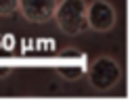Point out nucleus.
<instances>
[{"label":"nucleus","instance_id":"1","mask_svg":"<svg viewBox=\"0 0 134 111\" xmlns=\"http://www.w3.org/2000/svg\"><path fill=\"white\" fill-rule=\"evenodd\" d=\"M86 75H88V82L94 90L98 92H111L113 88H117L121 84V65L111 59V57H96L88 67H86Z\"/></svg>","mask_w":134,"mask_h":111},{"label":"nucleus","instance_id":"2","mask_svg":"<svg viewBox=\"0 0 134 111\" xmlns=\"http://www.w3.org/2000/svg\"><path fill=\"white\" fill-rule=\"evenodd\" d=\"M52 19L59 29L67 36H80L88 29L86 21V0H61L57 2Z\"/></svg>","mask_w":134,"mask_h":111},{"label":"nucleus","instance_id":"3","mask_svg":"<svg viewBox=\"0 0 134 111\" xmlns=\"http://www.w3.org/2000/svg\"><path fill=\"white\" fill-rule=\"evenodd\" d=\"M86 21L88 29H94L98 34H105L115 27L117 23V13L107 0H92L86 2Z\"/></svg>","mask_w":134,"mask_h":111},{"label":"nucleus","instance_id":"4","mask_svg":"<svg viewBox=\"0 0 134 111\" xmlns=\"http://www.w3.org/2000/svg\"><path fill=\"white\" fill-rule=\"evenodd\" d=\"M54 69L65 80H77L86 73V57L75 48H63L57 57Z\"/></svg>","mask_w":134,"mask_h":111},{"label":"nucleus","instance_id":"5","mask_svg":"<svg viewBox=\"0 0 134 111\" xmlns=\"http://www.w3.org/2000/svg\"><path fill=\"white\" fill-rule=\"evenodd\" d=\"M59 0H17V10L29 23H48Z\"/></svg>","mask_w":134,"mask_h":111},{"label":"nucleus","instance_id":"6","mask_svg":"<svg viewBox=\"0 0 134 111\" xmlns=\"http://www.w3.org/2000/svg\"><path fill=\"white\" fill-rule=\"evenodd\" d=\"M17 13V0H0V17H10Z\"/></svg>","mask_w":134,"mask_h":111},{"label":"nucleus","instance_id":"7","mask_svg":"<svg viewBox=\"0 0 134 111\" xmlns=\"http://www.w3.org/2000/svg\"><path fill=\"white\" fill-rule=\"evenodd\" d=\"M10 73V67L8 65H0V77H6Z\"/></svg>","mask_w":134,"mask_h":111}]
</instances>
